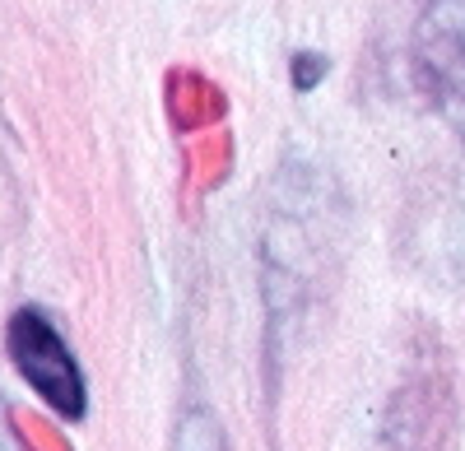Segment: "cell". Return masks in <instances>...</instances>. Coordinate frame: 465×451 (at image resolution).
<instances>
[{
	"label": "cell",
	"instance_id": "6da1fadb",
	"mask_svg": "<svg viewBox=\"0 0 465 451\" xmlns=\"http://www.w3.org/2000/svg\"><path fill=\"white\" fill-rule=\"evenodd\" d=\"M5 349L19 368V377L43 396L56 415L65 419H80L84 415V372L74 363V354L65 349V340L56 335V326L37 312V308H24L10 317V330H5Z\"/></svg>",
	"mask_w": 465,
	"mask_h": 451
},
{
	"label": "cell",
	"instance_id": "8992f818",
	"mask_svg": "<svg viewBox=\"0 0 465 451\" xmlns=\"http://www.w3.org/2000/svg\"><path fill=\"white\" fill-rule=\"evenodd\" d=\"M322 74H326V56L322 52H298L293 56V84L298 89H317Z\"/></svg>",
	"mask_w": 465,
	"mask_h": 451
},
{
	"label": "cell",
	"instance_id": "7a4b0ae2",
	"mask_svg": "<svg viewBox=\"0 0 465 451\" xmlns=\"http://www.w3.org/2000/svg\"><path fill=\"white\" fill-rule=\"evenodd\" d=\"M414 56L429 93L465 135V0H429L414 33Z\"/></svg>",
	"mask_w": 465,
	"mask_h": 451
},
{
	"label": "cell",
	"instance_id": "277c9868",
	"mask_svg": "<svg viewBox=\"0 0 465 451\" xmlns=\"http://www.w3.org/2000/svg\"><path fill=\"white\" fill-rule=\"evenodd\" d=\"M228 168H232V140L223 131L191 144V177H196L201 186H219L228 177Z\"/></svg>",
	"mask_w": 465,
	"mask_h": 451
},
{
	"label": "cell",
	"instance_id": "5b68a950",
	"mask_svg": "<svg viewBox=\"0 0 465 451\" xmlns=\"http://www.w3.org/2000/svg\"><path fill=\"white\" fill-rule=\"evenodd\" d=\"M177 451H223L219 442V424L205 415V409H191L177 428Z\"/></svg>",
	"mask_w": 465,
	"mask_h": 451
},
{
	"label": "cell",
	"instance_id": "3957f363",
	"mask_svg": "<svg viewBox=\"0 0 465 451\" xmlns=\"http://www.w3.org/2000/svg\"><path fill=\"white\" fill-rule=\"evenodd\" d=\"M168 112L182 131H196V126H214L223 112H228V98L219 84H210L205 74L196 70H177L168 80Z\"/></svg>",
	"mask_w": 465,
	"mask_h": 451
}]
</instances>
